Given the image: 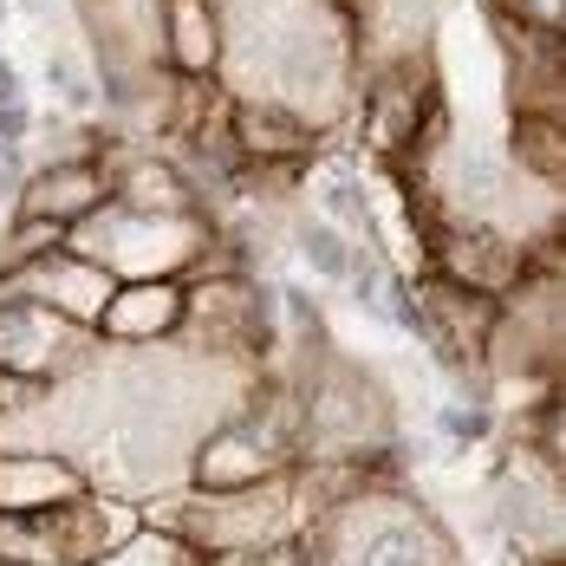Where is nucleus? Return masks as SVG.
Wrapping results in <instances>:
<instances>
[{"label":"nucleus","instance_id":"nucleus-1","mask_svg":"<svg viewBox=\"0 0 566 566\" xmlns=\"http://www.w3.org/2000/svg\"><path fill=\"white\" fill-rule=\"evenodd\" d=\"M306 566H462L455 541L410 489L365 482L313 521Z\"/></svg>","mask_w":566,"mask_h":566},{"label":"nucleus","instance_id":"nucleus-2","mask_svg":"<svg viewBox=\"0 0 566 566\" xmlns=\"http://www.w3.org/2000/svg\"><path fill=\"white\" fill-rule=\"evenodd\" d=\"M293 437H300L293 443L300 462H358V469H371L397 443L391 391L365 365H352L339 352H319V365L293 391Z\"/></svg>","mask_w":566,"mask_h":566},{"label":"nucleus","instance_id":"nucleus-3","mask_svg":"<svg viewBox=\"0 0 566 566\" xmlns=\"http://www.w3.org/2000/svg\"><path fill=\"white\" fill-rule=\"evenodd\" d=\"M65 254L105 268L112 281H189L196 261L209 254V222L202 216H137L112 196L65 228Z\"/></svg>","mask_w":566,"mask_h":566},{"label":"nucleus","instance_id":"nucleus-4","mask_svg":"<svg viewBox=\"0 0 566 566\" xmlns=\"http://www.w3.org/2000/svg\"><path fill=\"white\" fill-rule=\"evenodd\" d=\"M176 527V547L196 554H234V547H286L300 534V495H293V469L248 482V489H189L164 514Z\"/></svg>","mask_w":566,"mask_h":566},{"label":"nucleus","instance_id":"nucleus-5","mask_svg":"<svg viewBox=\"0 0 566 566\" xmlns=\"http://www.w3.org/2000/svg\"><path fill=\"white\" fill-rule=\"evenodd\" d=\"M105 554H112V521L92 489L59 509L0 514V566H92Z\"/></svg>","mask_w":566,"mask_h":566},{"label":"nucleus","instance_id":"nucleus-6","mask_svg":"<svg viewBox=\"0 0 566 566\" xmlns=\"http://www.w3.org/2000/svg\"><path fill=\"white\" fill-rule=\"evenodd\" d=\"M98 333L92 326H72L33 300H0V371L7 378H33V385H53L72 365L92 358Z\"/></svg>","mask_w":566,"mask_h":566},{"label":"nucleus","instance_id":"nucleus-7","mask_svg":"<svg viewBox=\"0 0 566 566\" xmlns=\"http://www.w3.org/2000/svg\"><path fill=\"white\" fill-rule=\"evenodd\" d=\"M495 521L534 566L560 560V475H554V455L527 450L495 482Z\"/></svg>","mask_w":566,"mask_h":566},{"label":"nucleus","instance_id":"nucleus-8","mask_svg":"<svg viewBox=\"0 0 566 566\" xmlns=\"http://www.w3.org/2000/svg\"><path fill=\"white\" fill-rule=\"evenodd\" d=\"M112 286L117 281L105 274V268H92V261L53 248V254L13 268V274L0 281V300H33V306H46V313H59V319H72V326H98Z\"/></svg>","mask_w":566,"mask_h":566},{"label":"nucleus","instance_id":"nucleus-9","mask_svg":"<svg viewBox=\"0 0 566 566\" xmlns=\"http://www.w3.org/2000/svg\"><path fill=\"white\" fill-rule=\"evenodd\" d=\"M182 306L189 281H117L92 333L105 345H164L182 333Z\"/></svg>","mask_w":566,"mask_h":566},{"label":"nucleus","instance_id":"nucleus-10","mask_svg":"<svg viewBox=\"0 0 566 566\" xmlns=\"http://www.w3.org/2000/svg\"><path fill=\"white\" fill-rule=\"evenodd\" d=\"M98 202H112V164L105 157H78V164H40V170H27V189H20L13 209L72 228L78 216H92Z\"/></svg>","mask_w":566,"mask_h":566},{"label":"nucleus","instance_id":"nucleus-11","mask_svg":"<svg viewBox=\"0 0 566 566\" xmlns=\"http://www.w3.org/2000/svg\"><path fill=\"white\" fill-rule=\"evenodd\" d=\"M85 495V475L59 455H33V450H0V514H33V509H59Z\"/></svg>","mask_w":566,"mask_h":566},{"label":"nucleus","instance_id":"nucleus-12","mask_svg":"<svg viewBox=\"0 0 566 566\" xmlns=\"http://www.w3.org/2000/svg\"><path fill=\"white\" fill-rule=\"evenodd\" d=\"M164 65L176 78H216V65H222L216 0H164Z\"/></svg>","mask_w":566,"mask_h":566},{"label":"nucleus","instance_id":"nucleus-13","mask_svg":"<svg viewBox=\"0 0 566 566\" xmlns=\"http://www.w3.org/2000/svg\"><path fill=\"white\" fill-rule=\"evenodd\" d=\"M112 196L137 216H202V196L189 189V176L164 164V157H137V164H112Z\"/></svg>","mask_w":566,"mask_h":566},{"label":"nucleus","instance_id":"nucleus-14","mask_svg":"<svg viewBox=\"0 0 566 566\" xmlns=\"http://www.w3.org/2000/svg\"><path fill=\"white\" fill-rule=\"evenodd\" d=\"M509 164L547 189H560L566 170V144H560V117H514L509 130Z\"/></svg>","mask_w":566,"mask_h":566},{"label":"nucleus","instance_id":"nucleus-15","mask_svg":"<svg viewBox=\"0 0 566 566\" xmlns=\"http://www.w3.org/2000/svg\"><path fill=\"white\" fill-rule=\"evenodd\" d=\"M293 248L306 254V268H313L319 281L345 286V274H352V248H358V241H345L333 222H300L293 228Z\"/></svg>","mask_w":566,"mask_h":566},{"label":"nucleus","instance_id":"nucleus-16","mask_svg":"<svg viewBox=\"0 0 566 566\" xmlns=\"http://www.w3.org/2000/svg\"><path fill=\"white\" fill-rule=\"evenodd\" d=\"M319 209H326V222L339 228L345 241H378L371 234V202H365V189L352 176H326L319 182Z\"/></svg>","mask_w":566,"mask_h":566},{"label":"nucleus","instance_id":"nucleus-17","mask_svg":"<svg viewBox=\"0 0 566 566\" xmlns=\"http://www.w3.org/2000/svg\"><path fill=\"white\" fill-rule=\"evenodd\" d=\"M27 150L20 144H0V202H20V189H27Z\"/></svg>","mask_w":566,"mask_h":566},{"label":"nucleus","instance_id":"nucleus-18","mask_svg":"<svg viewBox=\"0 0 566 566\" xmlns=\"http://www.w3.org/2000/svg\"><path fill=\"white\" fill-rule=\"evenodd\" d=\"M53 85H59V98H65V105H78V112L92 105V85H85V72H78L65 53L53 59Z\"/></svg>","mask_w":566,"mask_h":566},{"label":"nucleus","instance_id":"nucleus-19","mask_svg":"<svg viewBox=\"0 0 566 566\" xmlns=\"http://www.w3.org/2000/svg\"><path fill=\"white\" fill-rule=\"evenodd\" d=\"M482 430H489L482 410H443V437H450V443H475Z\"/></svg>","mask_w":566,"mask_h":566},{"label":"nucleus","instance_id":"nucleus-20","mask_svg":"<svg viewBox=\"0 0 566 566\" xmlns=\"http://www.w3.org/2000/svg\"><path fill=\"white\" fill-rule=\"evenodd\" d=\"M202 566H281V547H234V554H202Z\"/></svg>","mask_w":566,"mask_h":566},{"label":"nucleus","instance_id":"nucleus-21","mask_svg":"<svg viewBox=\"0 0 566 566\" xmlns=\"http://www.w3.org/2000/svg\"><path fill=\"white\" fill-rule=\"evenodd\" d=\"M27 137H33L27 105H0V144H20V150H27Z\"/></svg>","mask_w":566,"mask_h":566},{"label":"nucleus","instance_id":"nucleus-22","mask_svg":"<svg viewBox=\"0 0 566 566\" xmlns=\"http://www.w3.org/2000/svg\"><path fill=\"white\" fill-rule=\"evenodd\" d=\"M0 105H27V98H20V65H13V59H0Z\"/></svg>","mask_w":566,"mask_h":566},{"label":"nucleus","instance_id":"nucleus-23","mask_svg":"<svg viewBox=\"0 0 566 566\" xmlns=\"http://www.w3.org/2000/svg\"><path fill=\"white\" fill-rule=\"evenodd\" d=\"M7 7H13V0H0V33H7Z\"/></svg>","mask_w":566,"mask_h":566}]
</instances>
